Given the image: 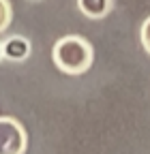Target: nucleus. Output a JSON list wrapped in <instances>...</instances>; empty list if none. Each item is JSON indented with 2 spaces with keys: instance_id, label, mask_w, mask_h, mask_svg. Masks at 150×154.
I'll return each mask as SVG.
<instances>
[{
  "instance_id": "1",
  "label": "nucleus",
  "mask_w": 150,
  "mask_h": 154,
  "mask_svg": "<svg viewBox=\"0 0 150 154\" xmlns=\"http://www.w3.org/2000/svg\"><path fill=\"white\" fill-rule=\"evenodd\" d=\"M52 60L58 71L67 75H84L95 60L92 45L80 34H67L58 38L52 51Z\"/></svg>"
},
{
  "instance_id": "2",
  "label": "nucleus",
  "mask_w": 150,
  "mask_h": 154,
  "mask_svg": "<svg viewBox=\"0 0 150 154\" xmlns=\"http://www.w3.org/2000/svg\"><path fill=\"white\" fill-rule=\"evenodd\" d=\"M28 148V137L24 126L15 118L0 116V154H24Z\"/></svg>"
},
{
  "instance_id": "3",
  "label": "nucleus",
  "mask_w": 150,
  "mask_h": 154,
  "mask_svg": "<svg viewBox=\"0 0 150 154\" xmlns=\"http://www.w3.org/2000/svg\"><path fill=\"white\" fill-rule=\"evenodd\" d=\"M0 47H2V58L11 62H24L30 56V41L26 36H11Z\"/></svg>"
},
{
  "instance_id": "4",
  "label": "nucleus",
  "mask_w": 150,
  "mask_h": 154,
  "mask_svg": "<svg viewBox=\"0 0 150 154\" xmlns=\"http://www.w3.org/2000/svg\"><path fill=\"white\" fill-rule=\"evenodd\" d=\"M77 9L88 19H103L111 11V0H77Z\"/></svg>"
},
{
  "instance_id": "5",
  "label": "nucleus",
  "mask_w": 150,
  "mask_h": 154,
  "mask_svg": "<svg viewBox=\"0 0 150 154\" xmlns=\"http://www.w3.org/2000/svg\"><path fill=\"white\" fill-rule=\"evenodd\" d=\"M11 5H9V0H0V32H5L11 24Z\"/></svg>"
},
{
  "instance_id": "6",
  "label": "nucleus",
  "mask_w": 150,
  "mask_h": 154,
  "mask_svg": "<svg viewBox=\"0 0 150 154\" xmlns=\"http://www.w3.org/2000/svg\"><path fill=\"white\" fill-rule=\"evenodd\" d=\"M139 38H142V45L146 51H150V19H144L142 24V32H139Z\"/></svg>"
},
{
  "instance_id": "7",
  "label": "nucleus",
  "mask_w": 150,
  "mask_h": 154,
  "mask_svg": "<svg viewBox=\"0 0 150 154\" xmlns=\"http://www.w3.org/2000/svg\"><path fill=\"white\" fill-rule=\"evenodd\" d=\"M0 60H2V47H0Z\"/></svg>"
}]
</instances>
